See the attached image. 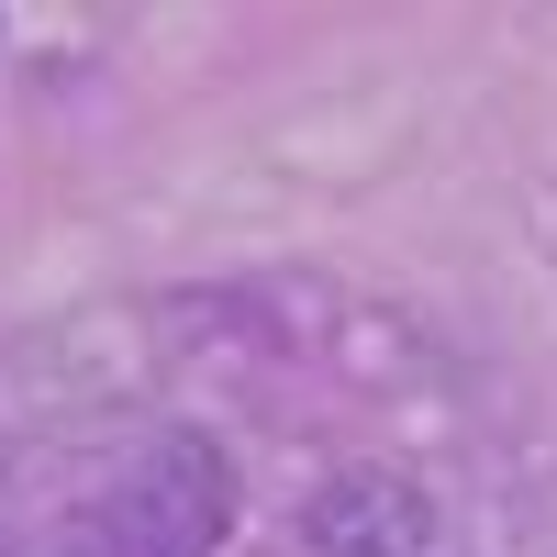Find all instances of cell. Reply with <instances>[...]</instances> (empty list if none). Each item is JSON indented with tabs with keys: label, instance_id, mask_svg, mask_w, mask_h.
I'll use <instances>...</instances> for the list:
<instances>
[{
	"label": "cell",
	"instance_id": "4",
	"mask_svg": "<svg viewBox=\"0 0 557 557\" xmlns=\"http://www.w3.org/2000/svg\"><path fill=\"white\" fill-rule=\"evenodd\" d=\"M0 557H12V546H0Z\"/></svg>",
	"mask_w": 557,
	"mask_h": 557
},
{
	"label": "cell",
	"instance_id": "3",
	"mask_svg": "<svg viewBox=\"0 0 557 557\" xmlns=\"http://www.w3.org/2000/svg\"><path fill=\"white\" fill-rule=\"evenodd\" d=\"M67 557H157V546L134 535L112 502H78V513H67Z\"/></svg>",
	"mask_w": 557,
	"mask_h": 557
},
{
	"label": "cell",
	"instance_id": "1",
	"mask_svg": "<svg viewBox=\"0 0 557 557\" xmlns=\"http://www.w3.org/2000/svg\"><path fill=\"white\" fill-rule=\"evenodd\" d=\"M89 502H112L157 557H212L235 535V457H223L201 424H157V435H134V457Z\"/></svg>",
	"mask_w": 557,
	"mask_h": 557
},
{
	"label": "cell",
	"instance_id": "2",
	"mask_svg": "<svg viewBox=\"0 0 557 557\" xmlns=\"http://www.w3.org/2000/svg\"><path fill=\"white\" fill-rule=\"evenodd\" d=\"M301 557H435V491L412 469H323L301 491Z\"/></svg>",
	"mask_w": 557,
	"mask_h": 557
}]
</instances>
